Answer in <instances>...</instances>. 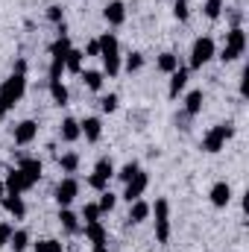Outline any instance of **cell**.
<instances>
[{
  "instance_id": "11",
  "label": "cell",
  "mask_w": 249,
  "mask_h": 252,
  "mask_svg": "<svg viewBox=\"0 0 249 252\" xmlns=\"http://www.w3.org/2000/svg\"><path fill=\"white\" fill-rule=\"evenodd\" d=\"M3 188H6V193H24V190H30L32 185L27 182L24 170H21V167H15V170H9V176H6V182H3Z\"/></svg>"
},
{
  "instance_id": "13",
  "label": "cell",
  "mask_w": 249,
  "mask_h": 252,
  "mask_svg": "<svg viewBox=\"0 0 249 252\" xmlns=\"http://www.w3.org/2000/svg\"><path fill=\"white\" fill-rule=\"evenodd\" d=\"M79 135H85V141H100V135H103V124H100V118H85L82 124H79Z\"/></svg>"
},
{
  "instance_id": "27",
  "label": "cell",
  "mask_w": 249,
  "mask_h": 252,
  "mask_svg": "<svg viewBox=\"0 0 249 252\" xmlns=\"http://www.w3.org/2000/svg\"><path fill=\"white\" fill-rule=\"evenodd\" d=\"M59 167H62L64 173H76V167H79V156H76V153H64L62 158H59Z\"/></svg>"
},
{
  "instance_id": "19",
  "label": "cell",
  "mask_w": 249,
  "mask_h": 252,
  "mask_svg": "<svg viewBox=\"0 0 249 252\" xmlns=\"http://www.w3.org/2000/svg\"><path fill=\"white\" fill-rule=\"evenodd\" d=\"M85 238L94 244V247H100V244H106L109 241V235H106V229H103V223L97 220V223H85Z\"/></svg>"
},
{
  "instance_id": "25",
  "label": "cell",
  "mask_w": 249,
  "mask_h": 252,
  "mask_svg": "<svg viewBox=\"0 0 249 252\" xmlns=\"http://www.w3.org/2000/svg\"><path fill=\"white\" fill-rule=\"evenodd\" d=\"M156 64H158V70H161V73H173V70L179 67V56H176V53H161Z\"/></svg>"
},
{
  "instance_id": "34",
  "label": "cell",
  "mask_w": 249,
  "mask_h": 252,
  "mask_svg": "<svg viewBox=\"0 0 249 252\" xmlns=\"http://www.w3.org/2000/svg\"><path fill=\"white\" fill-rule=\"evenodd\" d=\"M141 67H144V56H141V53H129V56H126V70H129V73H135V70H141Z\"/></svg>"
},
{
  "instance_id": "33",
  "label": "cell",
  "mask_w": 249,
  "mask_h": 252,
  "mask_svg": "<svg viewBox=\"0 0 249 252\" xmlns=\"http://www.w3.org/2000/svg\"><path fill=\"white\" fill-rule=\"evenodd\" d=\"M115 202H118V196H115L112 190H103V196H100V202H97V205H100V211H112V208H115Z\"/></svg>"
},
{
  "instance_id": "30",
  "label": "cell",
  "mask_w": 249,
  "mask_h": 252,
  "mask_svg": "<svg viewBox=\"0 0 249 252\" xmlns=\"http://www.w3.org/2000/svg\"><path fill=\"white\" fill-rule=\"evenodd\" d=\"M138 170H141V167H138V161H126L124 167H121V173H115V176H118V179H121V182L126 185V182H129V179H132Z\"/></svg>"
},
{
  "instance_id": "1",
  "label": "cell",
  "mask_w": 249,
  "mask_h": 252,
  "mask_svg": "<svg viewBox=\"0 0 249 252\" xmlns=\"http://www.w3.org/2000/svg\"><path fill=\"white\" fill-rule=\"evenodd\" d=\"M97 41H100V59H103L106 73L109 76H118V70H121V47H118L115 32H103Z\"/></svg>"
},
{
  "instance_id": "42",
  "label": "cell",
  "mask_w": 249,
  "mask_h": 252,
  "mask_svg": "<svg viewBox=\"0 0 249 252\" xmlns=\"http://www.w3.org/2000/svg\"><path fill=\"white\" fill-rule=\"evenodd\" d=\"M3 196H6V188H3V182H0V199H3Z\"/></svg>"
},
{
  "instance_id": "26",
  "label": "cell",
  "mask_w": 249,
  "mask_h": 252,
  "mask_svg": "<svg viewBox=\"0 0 249 252\" xmlns=\"http://www.w3.org/2000/svg\"><path fill=\"white\" fill-rule=\"evenodd\" d=\"M9 247L15 252H24L30 247V232H24V229H18V232H12V238H9Z\"/></svg>"
},
{
  "instance_id": "10",
  "label": "cell",
  "mask_w": 249,
  "mask_h": 252,
  "mask_svg": "<svg viewBox=\"0 0 249 252\" xmlns=\"http://www.w3.org/2000/svg\"><path fill=\"white\" fill-rule=\"evenodd\" d=\"M35 135H38V124H35V121H21V124L15 126V144H18V147L32 144Z\"/></svg>"
},
{
  "instance_id": "22",
  "label": "cell",
  "mask_w": 249,
  "mask_h": 252,
  "mask_svg": "<svg viewBox=\"0 0 249 252\" xmlns=\"http://www.w3.org/2000/svg\"><path fill=\"white\" fill-rule=\"evenodd\" d=\"M47 85H50V97H53V103H56V106H67V88H64L62 79H50Z\"/></svg>"
},
{
  "instance_id": "21",
  "label": "cell",
  "mask_w": 249,
  "mask_h": 252,
  "mask_svg": "<svg viewBox=\"0 0 249 252\" xmlns=\"http://www.w3.org/2000/svg\"><path fill=\"white\" fill-rule=\"evenodd\" d=\"M202 103H205L202 91H190V94H187V100H185V115H187V118L199 115V112H202Z\"/></svg>"
},
{
  "instance_id": "4",
  "label": "cell",
  "mask_w": 249,
  "mask_h": 252,
  "mask_svg": "<svg viewBox=\"0 0 249 252\" xmlns=\"http://www.w3.org/2000/svg\"><path fill=\"white\" fill-rule=\"evenodd\" d=\"M150 211H156V241L167 244L170 241V202L167 199H156V205Z\"/></svg>"
},
{
  "instance_id": "7",
  "label": "cell",
  "mask_w": 249,
  "mask_h": 252,
  "mask_svg": "<svg viewBox=\"0 0 249 252\" xmlns=\"http://www.w3.org/2000/svg\"><path fill=\"white\" fill-rule=\"evenodd\" d=\"M112 176H115V164H112L109 158H100L97 167H94V173H91V179H88V185L94 190H106Z\"/></svg>"
},
{
  "instance_id": "37",
  "label": "cell",
  "mask_w": 249,
  "mask_h": 252,
  "mask_svg": "<svg viewBox=\"0 0 249 252\" xmlns=\"http://www.w3.org/2000/svg\"><path fill=\"white\" fill-rule=\"evenodd\" d=\"M47 18H50V21H53V24H64L62 6H50V9H47Z\"/></svg>"
},
{
  "instance_id": "9",
  "label": "cell",
  "mask_w": 249,
  "mask_h": 252,
  "mask_svg": "<svg viewBox=\"0 0 249 252\" xmlns=\"http://www.w3.org/2000/svg\"><path fill=\"white\" fill-rule=\"evenodd\" d=\"M76 193H79V182H76L73 176H67V179H62V182L56 185V202H59L62 208H67V205L76 199Z\"/></svg>"
},
{
  "instance_id": "3",
  "label": "cell",
  "mask_w": 249,
  "mask_h": 252,
  "mask_svg": "<svg viewBox=\"0 0 249 252\" xmlns=\"http://www.w3.org/2000/svg\"><path fill=\"white\" fill-rule=\"evenodd\" d=\"M24 91H27V76H24V73H12V76L0 85V100L6 103V109H12V106L24 97Z\"/></svg>"
},
{
  "instance_id": "23",
  "label": "cell",
  "mask_w": 249,
  "mask_h": 252,
  "mask_svg": "<svg viewBox=\"0 0 249 252\" xmlns=\"http://www.w3.org/2000/svg\"><path fill=\"white\" fill-rule=\"evenodd\" d=\"M82 59H85V53L70 47V53H67V59H64V70H70V73H79V70H82Z\"/></svg>"
},
{
  "instance_id": "31",
  "label": "cell",
  "mask_w": 249,
  "mask_h": 252,
  "mask_svg": "<svg viewBox=\"0 0 249 252\" xmlns=\"http://www.w3.org/2000/svg\"><path fill=\"white\" fill-rule=\"evenodd\" d=\"M100 214H103V211H100V205H94V202H88V205L82 208V220H85V223H97Z\"/></svg>"
},
{
  "instance_id": "2",
  "label": "cell",
  "mask_w": 249,
  "mask_h": 252,
  "mask_svg": "<svg viewBox=\"0 0 249 252\" xmlns=\"http://www.w3.org/2000/svg\"><path fill=\"white\" fill-rule=\"evenodd\" d=\"M244 50H247V32L241 27H232L226 32V47L220 53V62H235L238 56H244Z\"/></svg>"
},
{
  "instance_id": "12",
  "label": "cell",
  "mask_w": 249,
  "mask_h": 252,
  "mask_svg": "<svg viewBox=\"0 0 249 252\" xmlns=\"http://www.w3.org/2000/svg\"><path fill=\"white\" fill-rule=\"evenodd\" d=\"M103 18L109 21V27H121L126 21V6L121 0H112V3H106V9H103Z\"/></svg>"
},
{
  "instance_id": "29",
  "label": "cell",
  "mask_w": 249,
  "mask_h": 252,
  "mask_svg": "<svg viewBox=\"0 0 249 252\" xmlns=\"http://www.w3.org/2000/svg\"><path fill=\"white\" fill-rule=\"evenodd\" d=\"M223 3H226V0H205V6H202V9H205V18L217 21V18L223 15Z\"/></svg>"
},
{
  "instance_id": "5",
  "label": "cell",
  "mask_w": 249,
  "mask_h": 252,
  "mask_svg": "<svg viewBox=\"0 0 249 252\" xmlns=\"http://www.w3.org/2000/svg\"><path fill=\"white\" fill-rule=\"evenodd\" d=\"M232 135H235V126L232 124H217L205 138H202V150H205V153H220L223 144H226Z\"/></svg>"
},
{
  "instance_id": "40",
  "label": "cell",
  "mask_w": 249,
  "mask_h": 252,
  "mask_svg": "<svg viewBox=\"0 0 249 252\" xmlns=\"http://www.w3.org/2000/svg\"><path fill=\"white\" fill-rule=\"evenodd\" d=\"M6 112H9V109H6V103L0 100V124H3V118H6Z\"/></svg>"
},
{
  "instance_id": "18",
  "label": "cell",
  "mask_w": 249,
  "mask_h": 252,
  "mask_svg": "<svg viewBox=\"0 0 249 252\" xmlns=\"http://www.w3.org/2000/svg\"><path fill=\"white\" fill-rule=\"evenodd\" d=\"M211 205H217V208H226L229 205V199H232V188L226 185V182H217L214 188H211Z\"/></svg>"
},
{
  "instance_id": "35",
  "label": "cell",
  "mask_w": 249,
  "mask_h": 252,
  "mask_svg": "<svg viewBox=\"0 0 249 252\" xmlns=\"http://www.w3.org/2000/svg\"><path fill=\"white\" fill-rule=\"evenodd\" d=\"M118 103H121L118 94H106V97L100 100V109H103V112H118Z\"/></svg>"
},
{
  "instance_id": "24",
  "label": "cell",
  "mask_w": 249,
  "mask_h": 252,
  "mask_svg": "<svg viewBox=\"0 0 249 252\" xmlns=\"http://www.w3.org/2000/svg\"><path fill=\"white\" fill-rule=\"evenodd\" d=\"M76 220H79V217H76L73 211H67V208H62V211H59V223L64 226V232L76 235V232H79V223H76Z\"/></svg>"
},
{
  "instance_id": "15",
  "label": "cell",
  "mask_w": 249,
  "mask_h": 252,
  "mask_svg": "<svg viewBox=\"0 0 249 252\" xmlns=\"http://www.w3.org/2000/svg\"><path fill=\"white\" fill-rule=\"evenodd\" d=\"M21 170H24V176H27V182L30 185H35L38 179H41V161L38 158H21V164H18Z\"/></svg>"
},
{
  "instance_id": "20",
  "label": "cell",
  "mask_w": 249,
  "mask_h": 252,
  "mask_svg": "<svg viewBox=\"0 0 249 252\" xmlns=\"http://www.w3.org/2000/svg\"><path fill=\"white\" fill-rule=\"evenodd\" d=\"M59 135H62V141L73 144V141L79 138V121H73V118H64L62 126H59Z\"/></svg>"
},
{
  "instance_id": "39",
  "label": "cell",
  "mask_w": 249,
  "mask_h": 252,
  "mask_svg": "<svg viewBox=\"0 0 249 252\" xmlns=\"http://www.w3.org/2000/svg\"><path fill=\"white\" fill-rule=\"evenodd\" d=\"M85 56H100V41H88V47H85Z\"/></svg>"
},
{
  "instance_id": "28",
  "label": "cell",
  "mask_w": 249,
  "mask_h": 252,
  "mask_svg": "<svg viewBox=\"0 0 249 252\" xmlns=\"http://www.w3.org/2000/svg\"><path fill=\"white\" fill-rule=\"evenodd\" d=\"M82 79H85V85H88L91 91H100V88H103V73H100V70H85Z\"/></svg>"
},
{
  "instance_id": "14",
  "label": "cell",
  "mask_w": 249,
  "mask_h": 252,
  "mask_svg": "<svg viewBox=\"0 0 249 252\" xmlns=\"http://www.w3.org/2000/svg\"><path fill=\"white\" fill-rule=\"evenodd\" d=\"M0 202H3V208H6V211H9L12 217H18V220H21V217L27 214V205H24L21 193H6V196H3Z\"/></svg>"
},
{
  "instance_id": "38",
  "label": "cell",
  "mask_w": 249,
  "mask_h": 252,
  "mask_svg": "<svg viewBox=\"0 0 249 252\" xmlns=\"http://www.w3.org/2000/svg\"><path fill=\"white\" fill-rule=\"evenodd\" d=\"M9 238H12V226L9 223H0V250L9 244Z\"/></svg>"
},
{
  "instance_id": "36",
  "label": "cell",
  "mask_w": 249,
  "mask_h": 252,
  "mask_svg": "<svg viewBox=\"0 0 249 252\" xmlns=\"http://www.w3.org/2000/svg\"><path fill=\"white\" fill-rule=\"evenodd\" d=\"M173 15H176V21H187V0H176L173 3Z\"/></svg>"
},
{
  "instance_id": "8",
  "label": "cell",
  "mask_w": 249,
  "mask_h": 252,
  "mask_svg": "<svg viewBox=\"0 0 249 252\" xmlns=\"http://www.w3.org/2000/svg\"><path fill=\"white\" fill-rule=\"evenodd\" d=\"M147 185H150V176L144 173V170H138L129 182H126V190H124V199L126 202H135V199H141V193L147 190Z\"/></svg>"
},
{
  "instance_id": "41",
  "label": "cell",
  "mask_w": 249,
  "mask_h": 252,
  "mask_svg": "<svg viewBox=\"0 0 249 252\" xmlns=\"http://www.w3.org/2000/svg\"><path fill=\"white\" fill-rule=\"evenodd\" d=\"M91 252H109V247H106V244H100V247H94Z\"/></svg>"
},
{
  "instance_id": "32",
  "label": "cell",
  "mask_w": 249,
  "mask_h": 252,
  "mask_svg": "<svg viewBox=\"0 0 249 252\" xmlns=\"http://www.w3.org/2000/svg\"><path fill=\"white\" fill-rule=\"evenodd\" d=\"M35 252H62V244L53 241V238H44V241L35 244Z\"/></svg>"
},
{
  "instance_id": "6",
  "label": "cell",
  "mask_w": 249,
  "mask_h": 252,
  "mask_svg": "<svg viewBox=\"0 0 249 252\" xmlns=\"http://www.w3.org/2000/svg\"><path fill=\"white\" fill-rule=\"evenodd\" d=\"M214 38H208V35H199L196 41H193V47H190V67H202V64H208L214 59Z\"/></svg>"
},
{
  "instance_id": "17",
  "label": "cell",
  "mask_w": 249,
  "mask_h": 252,
  "mask_svg": "<svg viewBox=\"0 0 249 252\" xmlns=\"http://www.w3.org/2000/svg\"><path fill=\"white\" fill-rule=\"evenodd\" d=\"M185 85H187V67H176V70L170 73V88H167V94L176 100L179 91H185Z\"/></svg>"
},
{
  "instance_id": "16",
  "label": "cell",
  "mask_w": 249,
  "mask_h": 252,
  "mask_svg": "<svg viewBox=\"0 0 249 252\" xmlns=\"http://www.w3.org/2000/svg\"><path fill=\"white\" fill-rule=\"evenodd\" d=\"M147 217H150V205H147L144 199H135V202H129V217H126V220H129L132 226L144 223Z\"/></svg>"
}]
</instances>
